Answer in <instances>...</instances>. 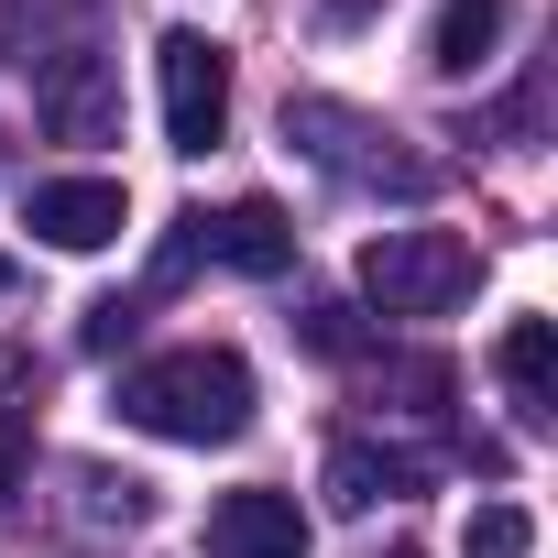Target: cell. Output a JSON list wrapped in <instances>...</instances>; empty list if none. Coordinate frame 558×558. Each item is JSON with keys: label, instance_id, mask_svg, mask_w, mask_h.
<instances>
[{"label": "cell", "instance_id": "12", "mask_svg": "<svg viewBox=\"0 0 558 558\" xmlns=\"http://www.w3.org/2000/svg\"><path fill=\"white\" fill-rule=\"evenodd\" d=\"M504 23H514V0H438V23H427V66H438V77H471V66H493Z\"/></svg>", "mask_w": 558, "mask_h": 558}, {"label": "cell", "instance_id": "10", "mask_svg": "<svg viewBox=\"0 0 558 558\" xmlns=\"http://www.w3.org/2000/svg\"><path fill=\"white\" fill-rule=\"evenodd\" d=\"M493 373H504V395H514V416H525V427H547V416H558V329H547V318H504Z\"/></svg>", "mask_w": 558, "mask_h": 558}, {"label": "cell", "instance_id": "1", "mask_svg": "<svg viewBox=\"0 0 558 558\" xmlns=\"http://www.w3.org/2000/svg\"><path fill=\"white\" fill-rule=\"evenodd\" d=\"M121 416L143 438H175V449H219L252 427V362L219 351V340H186V351H154L121 373Z\"/></svg>", "mask_w": 558, "mask_h": 558}, {"label": "cell", "instance_id": "8", "mask_svg": "<svg viewBox=\"0 0 558 558\" xmlns=\"http://www.w3.org/2000/svg\"><path fill=\"white\" fill-rule=\"evenodd\" d=\"M197 252L230 263V274H286V263H296V230H286L274 197H230L219 219H197Z\"/></svg>", "mask_w": 558, "mask_h": 558}, {"label": "cell", "instance_id": "18", "mask_svg": "<svg viewBox=\"0 0 558 558\" xmlns=\"http://www.w3.org/2000/svg\"><path fill=\"white\" fill-rule=\"evenodd\" d=\"M121 340H132V307L99 296V307H88V351H121Z\"/></svg>", "mask_w": 558, "mask_h": 558}, {"label": "cell", "instance_id": "17", "mask_svg": "<svg viewBox=\"0 0 558 558\" xmlns=\"http://www.w3.org/2000/svg\"><path fill=\"white\" fill-rule=\"evenodd\" d=\"M23 471H34V427H23L12 405H0V504L23 493Z\"/></svg>", "mask_w": 558, "mask_h": 558}, {"label": "cell", "instance_id": "16", "mask_svg": "<svg viewBox=\"0 0 558 558\" xmlns=\"http://www.w3.org/2000/svg\"><path fill=\"white\" fill-rule=\"evenodd\" d=\"M88 514H99V525H110V514H121V525H143V514H154V493H143L132 471H121V482H110V471H88Z\"/></svg>", "mask_w": 558, "mask_h": 558}, {"label": "cell", "instance_id": "14", "mask_svg": "<svg viewBox=\"0 0 558 558\" xmlns=\"http://www.w3.org/2000/svg\"><path fill=\"white\" fill-rule=\"evenodd\" d=\"M460 547H471V558H525L536 525H525V504H482V514L460 525Z\"/></svg>", "mask_w": 558, "mask_h": 558}, {"label": "cell", "instance_id": "3", "mask_svg": "<svg viewBox=\"0 0 558 558\" xmlns=\"http://www.w3.org/2000/svg\"><path fill=\"white\" fill-rule=\"evenodd\" d=\"M471 241L460 230H373L362 241V296L384 307V318H449L460 296H471Z\"/></svg>", "mask_w": 558, "mask_h": 558}, {"label": "cell", "instance_id": "15", "mask_svg": "<svg viewBox=\"0 0 558 558\" xmlns=\"http://www.w3.org/2000/svg\"><path fill=\"white\" fill-rule=\"evenodd\" d=\"M296 340H307L318 362H351V351H362V329H351V307H329V296H318V307L296 318Z\"/></svg>", "mask_w": 558, "mask_h": 558}, {"label": "cell", "instance_id": "19", "mask_svg": "<svg viewBox=\"0 0 558 558\" xmlns=\"http://www.w3.org/2000/svg\"><path fill=\"white\" fill-rule=\"evenodd\" d=\"M0 296H12V263H0Z\"/></svg>", "mask_w": 558, "mask_h": 558}, {"label": "cell", "instance_id": "6", "mask_svg": "<svg viewBox=\"0 0 558 558\" xmlns=\"http://www.w3.org/2000/svg\"><path fill=\"white\" fill-rule=\"evenodd\" d=\"M34 241H56V252H110L121 230H132V197L110 186V175H56V186H34Z\"/></svg>", "mask_w": 558, "mask_h": 558}, {"label": "cell", "instance_id": "2", "mask_svg": "<svg viewBox=\"0 0 558 558\" xmlns=\"http://www.w3.org/2000/svg\"><path fill=\"white\" fill-rule=\"evenodd\" d=\"M286 143H296L318 175H340V186L427 197V154H405V132H395V121H373V110H340V99H286Z\"/></svg>", "mask_w": 558, "mask_h": 558}, {"label": "cell", "instance_id": "4", "mask_svg": "<svg viewBox=\"0 0 558 558\" xmlns=\"http://www.w3.org/2000/svg\"><path fill=\"white\" fill-rule=\"evenodd\" d=\"M154 77H165V143H175V154H208V143L230 132V56L175 23V34L154 45Z\"/></svg>", "mask_w": 558, "mask_h": 558}, {"label": "cell", "instance_id": "20", "mask_svg": "<svg viewBox=\"0 0 558 558\" xmlns=\"http://www.w3.org/2000/svg\"><path fill=\"white\" fill-rule=\"evenodd\" d=\"M395 558H416V547H395Z\"/></svg>", "mask_w": 558, "mask_h": 558}, {"label": "cell", "instance_id": "11", "mask_svg": "<svg viewBox=\"0 0 558 558\" xmlns=\"http://www.w3.org/2000/svg\"><path fill=\"white\" fill-rule=\"evenodd\" d=\"M416 482H427V460H405V449H362V438L329 449V504H340V514H373V504H395V493H416Z\"/></svg>", "mask_w": 558, "mask_h": 558}, {"label": "cell", "instance_id": "5", "mask_svg": "<svg viewBox=\"0 0 558 558\" xmlns=\"http://www.w3.org/2000/svg\"><path fill=\"white\" fill-rule=\"evenodd\" d=\"M34 110H45L56 143H110V132H121V66H110L99 45H77V56H56V66L34 77Z\"/></svg>", "mask_w": 558, "mask_h": 558}, {"label": "cell", "instance_id": "7", "mask_svg": "<svg viewBox=\"0 0 558 558\" xmlns=\"http://www.w3.org/2000/svg\"><path fill=\"white\" fill-rule=\"evenodd\" d=\"M208 558H307V514L296 493H219L208 504Z\"/></svg>", "mask_w": 558, "mask_h": 558}, {"label": "cell", "instance_id": "13", "mask_svg": "<svg viewBox=\"0 0 558 558\" xmlns=\"http://www.w3.org/2000/svg\"><path fill=\"white\" fill-rule=\"evenodd\" d=\"M373 395H405V416H438V405H449V362H427V351H416V362H384Z\"/></svg>", "mask_w": 558, "mask_h": 558}, {"label": "cell", "instance_id": "9", "mask_svg": "<svg viewBox=\"0 0 558 558\" xmlns=\"http://www.w3.org/2000/svg\"><path fill=\"white\" fill-rule=\"evenodd\" d=\"M88 34H99V0H0V56H12L23 77H45Z\"/></svg>", "mask_w": 558, "mask_h": 558}]
</instances>
